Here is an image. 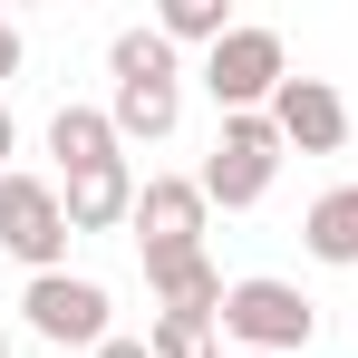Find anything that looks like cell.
<instances>
[{
  "instance_id": "6da1fadb",
  "label": "cell",
  "mask_w": 358,
  "mask_h": 358,
  "mask_svg": "<svg viewBox=\"0 0 358 358\" xmlns=\"http://www.w3.org/2000/svg\"><path fill=\"white\" fill-rule=\"evenodd\" d=\"M107 78H117V97H107L117 145H165L184 126V49L155 29V20L107 39Z\"/></svg>"
},
{
  "instance_id": "7a4b0ae2",
  "label": "cell",
  "mask_w": 358,
  "mask_h": 358,
  "mask_svg": "<svg viewBox=\"0 0 358 358\" xmlns=\"http://www.w3.org/2000/svg\"><path fill=\"white\" fill-rule=\"evenodd\" d=\"M213 329L233 339V358H300L310 339H320V300L300 291V281L252 271V281L223 291V320H213Z\"/></svg>"
},
{
  "instance_id": "3957f363",
  "label": "cell",
  "mask_w": 358,
  "mask_h": 358,
  "mask_svg": "<svg viewBox=\"0 0 358 358\" xmlns=\"http://www.w3.org/2000/svg\"><path fill=\"white\" fill-rule=\"evenodd\" d=\"M203 97L223 107V117H271V97H281V78H291V49H281V29L271 20H242L223 49H203Z\"/></svg>"
},
{
  "instance_id": "277c9868",
  "label": "cell",
  "mask_w": 358,
  "mask_h": 358,
  "mask_svg": "<svg viewBox=\"0 0 358 358\" xmlns=\"http://www.w3.org/2000/svg\"><path fill=\"white\" fill-rule=\"evenodd\" d=\"M281 155H291V145H281V126L271 117H223L213 126V155H203V203H223V213H252V203H262V194H271V175H281Z\"/></svg>"
},
{
  "instance_id": "5b68a950",
  "label": "cell",
  "mask_w": 358,
  "mask_h": 358,
  "mask_svg": "<svg viewBox=\"0 0 358 358\" xmlns=\"http://www.w3.org/2000/svg\"><path fill=\"white\" fill-rule=\"evenodd\" d=\"M68 242H78V233H68L59 184L10 165V175H0V252H10V262L39 281V271H68Z\"/></svg>"
},
{
  "instance_id": "8992f818",
  "label": "cell",
  "mask_w": 358,
  "mask_h": 358,
  "mask_svg": "<svg viewBox=\"0 0 358 358\" xmlns=\"http://www.w3.org/2000/svg\"><path fill=\"white\" fill-rule=\"evenodd\" d=\"M107 281H87V271H39L29 291H20V329L29 339H49V349H107L117 329H107Z\"/></svg>"
},
{
  "instance_id": "52a82bcc",
  "label": "cell",
  "mask_w": 358,
  "mask_h": 358,
  "mask_svg": "<svg viewBox=\"0 0 358 358\" xmlns=\"http://www.w3.org/2000/svg\"><path fill=\"white\" fill-rule=\"evenodd\" d=\"M203 223H213V203H203V184L194 175H145L136 184V252H145V271H165V262H194L203 252Z\"/></svg>"
},
{
  "instance_id": "ba28073f",
  "label": "cell",
  "mask_w": 358,
  "mask_h": 358,
  "mask_svg": "<svg viewBox=\"0 0 358 358\" xmlns=\"http://www.w3.org/2000/svg\"><path fill=\"white\" fill-rule=\"evenodd\" d=\"M271 126H281L291 155H339V145H349V97H339L329 78H281Z\"/></svg>"
},
{
  "instance_id": "9c48e42d",
  "label": "cell",
  "mask_w": 358,
  "mask_h": 358,
  "mask_svg": "<svg viewBox=\"0 0 358 358\" xmlns=\"http://www.w3.org/2000/svg\"><path fill=\"white\" fill-rule=\"evenodd\" d=\"M59 203H68V233H126V223H136V165L68 175V184H59Z\"/></svg>"
},
{
  "instance_id": "30bf717a",
  "label": "cell",
  "mask_w": 358,
  "mask_h": 358,
  "mask_svg": "<svg viewBox=\"0 0 358 358\" xmlns=\"http://www.w3.org/2000/svg\"><path fill=\"white\" fill-rule=\"evenodd\" d=\"M49 155H59V184H68V175H97V165H126V145H117V126H107V107H78V97L49 117Z\"/></svg>"
},
{
  "instance_id": "8fae6325",
  "label": "cell",
  "mask_w": 358,
  "mask_h": 358,
  "mask_svg": "<svg viewBox=\"0 0 358 358\" xmlns=\"http://www.w3.org/2000/svg\"><path fill=\"white\" fill-rule=\"evenodd\" d=\"M300 252L320 271H358V184H329L310 213H300Z\"/></svg>"
},
{
  "instance_id": "7c38bea8",
  "label": "cell",
  "mask_w": 358,
  "mask_h": 358,
  "mask_svg": "<svg viewBox=\"0 0 358 358\" xmlns=\"http://www.w3.org/2000/svg\"><path fill=\"white\" fill-rule=\"evenodd\" d=\"M145 291L165 300V320H223V262L213 252H194V262H165V271H145Z\"/></svg>"
},
{
  "instance_id": "4fadbf2b",
  "label": "cell",
  "mask_w": 358,
  "mask_h": 358,
  "mask_svg": "<svg viewBox=\"0 0 358 358\" xmlns=\"http://www.w3.org/2000/svg\"><path fill=\"white\" fill-rule=\"evenodd\" d=\"M155 29H165L175 49H223L242 20H233V0H165V10H155Z\"/></svg>"
},
{
  "instance_id": "5bb4252c",
  "label": "cell",
  "mask_w": 358,
  "mask_h": 358,
  "mask_svg": "<svg viewBox=\"0 0 358 358\" xmlns=\"http://www.w3.org/2000/svg\"><path fill=\"white\" fill-rule=\"evenodd\" d=\"M145 349H155V358H233L213 320H155V329H145Z\"/></svg>"
},
{
  "instance_id": "9a60e30c",
  "label": "cell",
  "mask_w": 358,
  "mask_h": 358,
  "mask_svg": "<svg viewBox=\"0 0 358 358\" xmlns=\"http://www.w3.org/2000/svg\"><path fill=\"white\" fill-rule=\"evenodd\" d=\"M87 358H155V349H145V339H126V329H117L107 349H87Z\"/></svg>"
},
{
  "instance_id": "2e32d148",
  "label": "cell",
  "mask_w": 358,
  "mask_h": 358,
  "mask_svg": "<svg viewBox=\"0 0 358 358\" xmlns=\"http://www.w3.org/2000/svg\"><path fill=\"white\" fill-rule=\"evenodd\" d=\"M10 155H20V117L0 107V175H10Z\"/></svg>"
},
{
  "instance_id": "e0dca14e",
  "label": "cell",
  "mask_w": 358,
  "mask_h": 358,
  "mask_svg": "<svg viewBox=\"0 0 358 358\" xmlns=\"http://www.w3.org/2000/svg\"><path fill=\"white\" fill-rule=\"evenodd\" d=\"M0 358H20V349H10V339H0Z\"/></svg>"
},
{
  "instance_id": "ac0fdd59",
  "label": "cell",
  "mask_w": 358,
  "mask_h": 358,
  "mask_svg": "<svg viewBox=\"0 0 358 358\" xmlns=\"http://www.w3.org/2000/svg\"><path fill=\"white\" fill-rule=\"evenodd\" d=\"M0 29H10V20H0Z\"/></svg>"
}]
</instances>
